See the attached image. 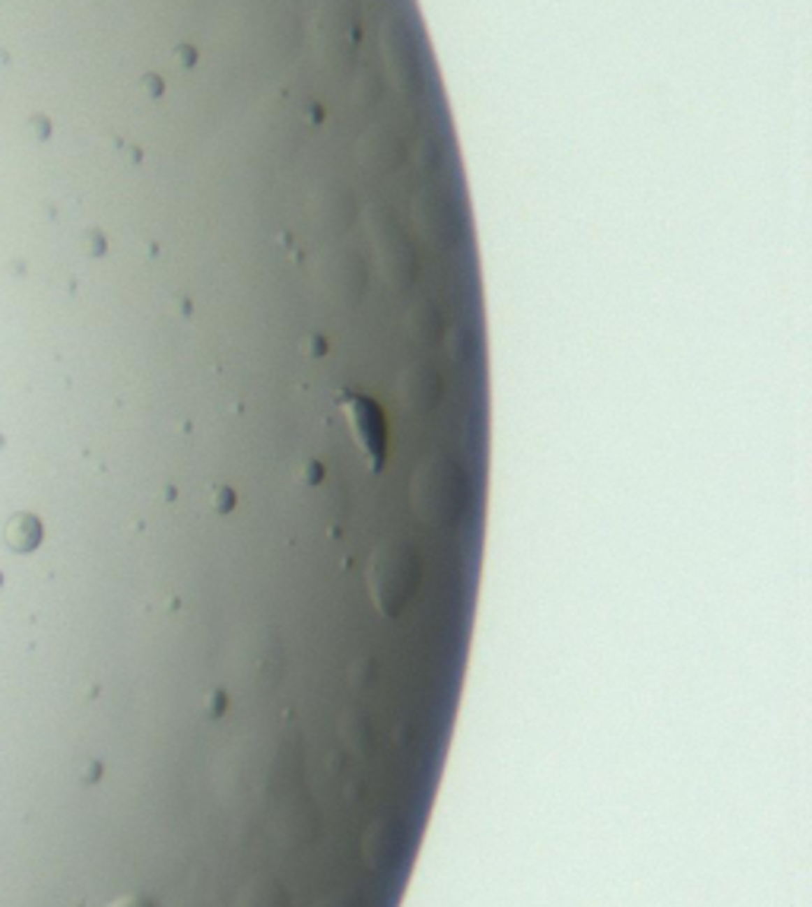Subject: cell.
Masks as SVG:
<instances>
[{"mask_svg":"<svg viewBox=\"0 0 812 907\" xmlns=\"http://www.w3.org/2000/svg\"><path fill=\"white\" fill-rule=\"evenodd\" d=\"M108 907H156L150 898H137V894H121V898H115Z\"/></svg>","mask_w":812,"mask_h":907,"instance_id":"obj_2","label":"cell"},{"mask_svg":"<svg viewBox=\"0 0 812 907\" xmlns=\"http://www.w3.org/2000/svg\"><path fill=\"white\" fill-rule=\"evenodd\" d=\"M38 539H42V523L35 521L32 514H16L13 521L7 523V543L13 546L16 552L35 549Z\"/></svg>","mask_w":812,"mask_h":907,"instance_id":"obj_1","label":"cell"}]
</instances>
